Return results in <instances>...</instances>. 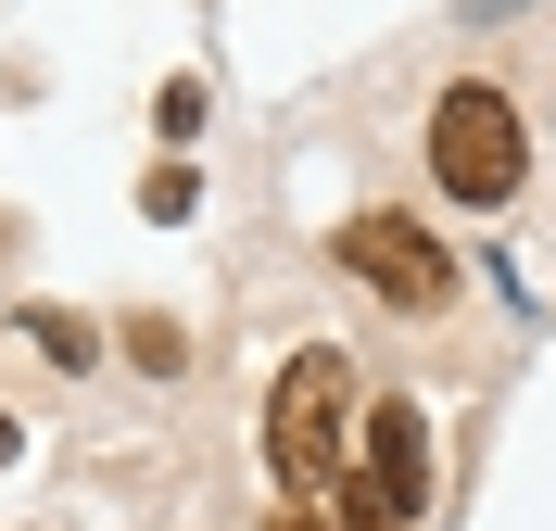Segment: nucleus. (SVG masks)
Segmentation results:
<instances>
[{"label":"nucleus","instance_id":"nucleus-1","mask_svg":"<svg viewBox=\"0 0 556 531\" xmlns=\"http://www.w3.org/2000/svg\"><path fill=\"white\" fill-rule=\"evenodd\" d=\"M342 443H354V354L304 342L266 392V468L278 494H342Z\"/></svg>","mask_w":556,"mask_h":531},{"label":"nucleus","instance_id":"nucleus-2","mask_svg":"<svg viewBox=\"0 0 556 531\" xmlns=\"http://www.w3.org/2000/svg\"><path fill=\"white\" fill-rule=\"evenodd\" d=\"M430 177H443L455 203H519V177H531V140H519V114H506V89L493 76H455L443 102H430Z\"/></svg>","mask_w":556,"mask_h":531},{"label":"nucleus","instance_id":"nucleus-3","mask_svg":"<svg viewBox=\"0 0 556 531\" xmlns=\"http://www.w3.org/2000/svg\"><path fill=\"white\" fill-rule=\"evenodd\" d=\"M329 253L380 291L392 317H443V304H455V253L430 241L417 215H342V241H329Z\"/></svg>","mask_w":556,"mask_h":531},{"label":"nucleus","instance_id":"nucleus-4","mask_svg":"<svg viewBox=\"0 0 556 531\" xmlns=\"http://www.w3.org/2000/svg\"><path fill=\"white\" fill-rule=\"evenodd\" d=\"M354 481H367L392 519H417V506H430V418H417L405 392H380V405H367V468H354Z\"/></svg>","mask_w":556,"mask_h":531},{"label":"nucleus","instance_id":"nucleus-5","mask_svg":"<svg viewBox=\"0 0 556 531\" xmlns=\"http://www.w3.org/2000/svg\"><path fill=\"white\" fill-rule=\"evenodd\" d=\"M26 342L51 354V367H89V317H64V304H26Z\"/></svg>","mask_w":556,"mask_h":531},{"label":"nucleus","instance_id":"nucleus-6","mask_svg":"<svg viewBox=\"0 0 556 531\" xmlns=\"http://www.w3.org/2000/svg\"><path fill=\"white\" fill-rule=\"evenodd\" d=\"M329 531H405V519H392V506H380V494H367V481L342 468V494H329Z\"/></svg>","mask_w":556,"mask_h":531},{"label":"nucleus","instance_id":"nucleus-7","mask_svg":"<svg viewBox=\"0 0 556 531\" xmlns=\"http://www.w3.org/2000/svg\"><path fill=\"white\" fill-rule=\"evenodd\" d=\"M139 203H152V215H165V228H177V215L203 203V177H190V165H152V190H139Z\"/></svg>","mask_w":556,"mask_h":531},{"label":"nucleus","instance_id":"nucleus-8","mask_svg":"<svg viewBox=\"0 0 556 531\" xmlns=\"http://www.w3.org/2000/svg\"><path fill=\"white\" fill-rule=\"evenodd\" d=\"M266 531H316V519H304V506H278V519H266Z\"/></svg>","mask_w":556,"mask_h":531},{"label":"nucleus","instance_id":"nucleus-9","mask_svg":"<svg viewBox=\"0 0 556 531\" xmlns=\"http://www.w3.org/2000/svg\"><path fill=\"white\" fill-rule=\"evenodd\" d=\"M0 456H13V418H0Z\"/></svg>","mask_w":556,"mask_h":531}]
</instances>
